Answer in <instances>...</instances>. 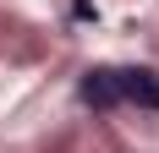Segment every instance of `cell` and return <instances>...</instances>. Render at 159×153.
Segmentation results:
<instances>
[{"label": "cell", "mask_w": 159, "mask_h": 153, "mask_svg": "<svg viewBox=\"0 0 159 153\" xmlns=\"http://www.w3.org/2000/svg\"><path fill=\"white\" fill-rule=\"evenodd\" d=\"M77 93L88 109H121V104L159 109V76L143 66H93V71H82Z\"/></svg>", "instance_id": "cell-1"}]
</instances>
